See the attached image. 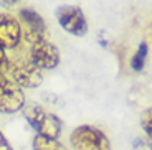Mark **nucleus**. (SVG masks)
<instances>
[{"instance_id": "obj_1", "label": "nucleus", "mask_w": 152, "mask_h": 150, "mask_svg": "<svg viewBox=\"0 0 152 150\" xmlns=\"http://www.w3.org/2000/svg\"><path fill=\"white\" fill-rule=\"evenodd\" d=\"M5 73H7V78H10L20 87L33 89L43 83V71L31 63L28 53L13 51L12 56H7V66L4 74Z\"/></svg>"}, {"instance_id": "obj_2", "label": "nucleus", "mask_w": 152, "mask_h": 150, "mask_svg": "<svg viewBox=\"0 0 152 150\" xmlns=\"http://www.w3.org/2000/svg\"><path fill=\"white\" fill-rule=\"evenodd\" d=\"M23 116L30 124V127L37 132V135H43L48 139H58L61 135L63 122L56 114L46 111L45 107L37 104H30L23 107Z\"/></svg>"}, {"instance_id": "obj_8", "label": "nucleus", "mask_w": 152, "mask_h": 150, "mask_svg": "<svg viewBox=\"0 0 152 150\" xmlns=\"http://www.w3.org/2000/svg\"><path fill=\"white\" fill-rule=\"evenodd\" d=\"M22 42V28L18 18L12 13L0 12V48L15 50Z\"/></svg>"}, {"instance_id": "obj_4", "label": "nucleus", "mask_w": 152, "mask_h": 150, "mask_svg": "<svg viewBox=\"0 0 152 150\" xmlns=\"http://www.w3.org/2000/svg\"><path fill=\"white\" fill-rule=\"evenodd\" d=\"M18 23L22 28V40H25L28 45H35L42 40H48L45 20L33 8H22L18 12Z\"/></svg>"}, {"instance_id": "obj_7", "label": "nucleus", "mask_w": 152, "mask_h": 150, "mask_svg": "<svg viewBox=\"0 0 152 150\" xmlns=\"http://www.w3.org/2000/svg\"><path fill=\"white\" fill-rule=\"evenodd\" d=\"M25 94L22 87L17 86L10 78L5 84L0 86V112L2 114H15L23 111L25 107Z\"/></svg>"}, {"instance_id": "obj_6", "label": "nucleus", "mask_w": 152, "mask_h": 150, "mask_svg": "<svg viewBox=\"0 0 152 150\" xmlns=\"http://www.w3.org/2000/svg\"><path fill=\"white\" fill-rule=\"evenodd\" d=\"M28 58L42 71L43 69H55L60 64V50L50 40H42L35 45H30Z\"/></svg>"}, {"instance_id": "obj_13", "label": "nucleus", "mask_w": 152, "mask_h": 150, "mask_svg": "<svg viewBox=\"0 0 152 150\" xmlns=\"http://www.w3.org/2000/svg\"><path fill=\"white\" fill-rule=\"evenodd\" d=\"M5 66H7V53L4 48H0V73L5 71Z\"/></svg>"}, {"instance_id": "obj_10", "label": "nucleus", "mask_w": 152, "mask_h": 150, "mask_svg": "<svg viewBox=\"0 0 152 150\" xmlns=\"http://www.w3.org/2000/svg\"><path fill=\"white\" fill-rule=\"evenodd\" d=\"M145 60H147V43L142 42L141 45L137 46L136 53L132 55V60H131V68L134 71H142L145 66Z\"/></svg>"}, {"instance_id": "obj_14", "label": "nucleus", "mask_w": 152, "mask_h": 150, "mask_svg": "<svg viewBox=\"0 0 152 150\" xmlns=\"http://www.w3.org/2000/svg\"><path fill=\"white\" fill-rule=\"evenodd\" d=\"M0 150H12L10 143H8V140L5 139V135L0 132Z\"/></svg>"}, {"instance_id": "obj_12", "label": "nucleus", "mask_w": 152, "mask_h": 150, "mask_svg": "<svg viewBox=\"0 0 152 150\" xmlns=\"http://www.w3.org/2000/svg\"><path fill=\"white\" fill-rule=\"evenodd\" d=\"M134 150H152V140L149 139H136L134 142Z\"/></svg>"}, {"instance_id": "obj_9", "label": "nucleus", "mask_w": 152, "mask_h": 150, "mask_svg": "<svg viewBox=\"0 0 152 150\" xmlns=\"http://www.w3.org/2000/svg\"><path fill=\"white\" fill-rule=\"evenodd\" d=\"M31 147L33 150H68L58 139H48L43 135H35Z\"/></svg>"}, {"instance_id": "obj_16", "label": "nucleus", "mask_w": 152, "mask_h": 150, "mask_svg": "<svg viewBox=\"0 0 152 150\" xmlns=\"http://www.w3.org/2000/svg\"><path fill=\"white\" fill-rule=\"evenodd\" d=\"M7 81H8L7 74H4V73H0V86H2V84H5Z\"/></svg>"}, {"instance_id": "obj_11", "label": "nucleus", "mask_w": 152, "mask_h": 150, "mask_svg": "<svg viewBox=\"0 0 152 150\" xmlns=\"http://www.w3.org/2000/svg\"><path fill=\"white\" fill-rule=\"evenodd\" d=\"M141 125H142V129H144L145 135L149 137V140H152V107L145 109L144 112H142Z\"/></svg>"}, {"instance_id": "obj_3", "label": "nucleus", "mask_w": 152, "mask_h": 150, "mask_svg": "<svg viewBox=\"0 0 152 150\" xmlns=\"http://www.w3.org/2000/svg\"><path fill=\"white\" fill-rule=\"evenodd\" d=\"M69 143L73 150H113L109 137L89 124L76 127L69 135Z\"/></svg>"}, {"instance_id": "obj_5", "label": "nucleus", "mask_w": 152, "mask_h": 150, "mask_svg": "<svg viewBox=\"0 0 152 150\" xmlns=\"http://www.w3.org/2000/svg\"><path fill=\"white\" fill-rule=\"evenodd\" d=\"M58 25L73 36H84L88 33V20L83 10L76 5H60L55 10Z\"/></svg>"}, {"instance_id": "obj_15", "label": "nucleus", "mask_w": 152, "mask_h": 150, "mask_svg": "<svg viewBox=\"0 0 152 150\" xmlns=\"http://www.w3.org/2000/svg\"><path fill=\"white\" fill-rule=\"evenodd\" d=\"M18 0H0V4L5 5V7H12V5H15Z\"/></svg>"}]
</instances>
